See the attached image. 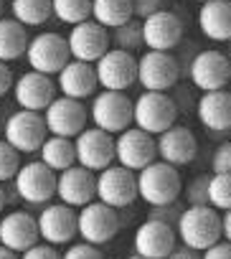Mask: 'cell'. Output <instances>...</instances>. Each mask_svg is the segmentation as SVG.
<instances>
[{
  "mask_svg": "<svg viewBox=\"0 0 231 259\" xmlns=\"http://www.w3.org/2000/svg\"><path fill=\"white\" fill-rule=\"evenodd\" d=\"M183 193V181L175 165L153 160L143 170H137V198H143L148 206H165L178 201Z\"/></svg>",
  "mask_w": 231,
  "mask_h": 259,
  "instance_id": "obj_1",
  "label": "cell"
},
{
  "mask_svg": "<svg viewBox=\"0 0 231 259\" xmlns=\"http://www.w3.org/2000/svg\"><path fill=\"white\" fill-rule=\"evenodd\" d=\"M175 234L186 246L203 251V249L213 246L216 241H221V216L208 203L206 206H186L175 224Z\"/></svg>",
  "mask_w": 231,
  "mask_h": 259,
  "instance_id": "obj_2",
  "label": "cell"
},
{
  "mask_svg": "<svg viewBox=\"0 0 231 259\" xmlns=\"http://www.w3.org/2000/svg\"><path fill=\"white\" fill-rule=\"evenodd\" d=\"M178 119V104L168 92H143L132 102V124L158 138Z\"/></svg>",
  "mask_w": 231,
  "mask_h": 259,
  "instance_id": "obj_3",
  "label": "cell"
},
{
  "mask_svg": "<svg viewBox=\"0 0 231 259\" xmlns=\"http://www.w3.org/2000/svg\"><path fill=\"white\" fill-rule=\"evenodd\" d=\"M120 229H122V221H120L117 208H112L97 198L76 211V231H79L81 241H86V244L102 246L117 236Z\"/></svg>",
  "mask_w": 231,
  "mask_h": 259,
  "instance_id": "obj_4",
  "label": "cell"
},
{
  "mask_svg": "<svg viewBox=\"0 0 231 259\" xmlns=\"http://www.w3.org/2000/svg\"><path fill=\"white\" fill-rule=\"evenodd\" d=\"M89 117L94 127L109 135H120L122 130L132 127V99L125 92H99L89 107Z\"/></svg>",
  "mask_w": 231,
  "mask_h": 259,
  "instance_id": "obj_5",
  "label": "cell"
},
{
  "mask_svg": "<svg viewBox=\"0 0 231 259\" xmlns=\"http://www.w3.org/2000/svg\"><path fill=\"white\" fill-rule=\"evenodd\" d=\"M3 140L16 148L18 153H38V148L43 145V140L49 138V130L43 122L41 112H31V109H18L6 119L3 127Z\"/></svg>",
  "mask_w": 231,
  "mask_h": 259,
  "instance_id": "obj_6",
  "label": "cell"
},
{
  "mask_svg": "<svg viewBox=\"0 0 231 259\" xmlns=\"http://www.w3.org/2000/svg\"><path fill=\"white\" fill-rule=\"evenodd\" d=\"M180 66L170 51H145L137 59V81L145 92H168L178 84Z\"/></svg>",
  "mask_w": 231,
  "mask_h": 259,
  "instance_id": "obj_7",
  "label": "cell"
},
{
  "mask_svg": "<svg viewBox=\"0 0 231 259\" xmlns=\"http://www.w3.org/2000/svg\"><path fill=\"white\" fill-rule=\"evenodd\" d=\"M26 59H28V66L33 71L56 76L71 61V54H69V44L64 36L46 31V33H38L28 41Z\"/></svg>",
  "mask_w": 231,
  "mask_h": 259,
  "instance_id": "obj_8",
  "label": "cell"
},
{
  "mask_svg": "<svg viewBox=\"0 0 231 259\" xmlns=\"http://www.w3.org/2000/svg\"><path fill=\"white\" fill-rule=\"evenodd\" d=\"M97 201L112 208H127L137 201V176L122 165H109L97 176Z\"/></svg>",
  "mask_w": 231,
  "mask_h": 259,
  "instance_id": "obj_9",
  "label": "cell"
},
{
  "mask_svg": "<svg viewBox=\"0 0 231 259\" xmlns=\"http://www.w3.org/2000/svg\"><path fill=\"white\" fill-rule=\"evenodd\" d=\"M158 158L155 138L140 127H127L114 138V160L127 170H143Z\"/></svg>",
  "mask_w": 231,
  "mask_h": 259,
  "instance_id": "obj_10",
  "label": "cell"
},
{
  "mask_svg": "<svg viewBox=\"0 0 231 259\" xmlns=\"http://www.w3.org/2000/svg\"><path fill=\"white\" fill-rule=\"evenodd\" d=\"M97 81L102 89L109 92H125L137 81V59L130 51L122 49H109L97 64Z\"/></svg>",
  "mask_w": 231,
  "mask_h": 259,
  "instance_id": "obj_11",
  "label": "cell"
},
{
  "mask_svg": "<svg viewBox=\"0 0 231 259\" xmlns=\"http://www.w3.org/2000/svg\"><path fill=\"white\" fill-rule=\"evenodd\" d=\"M13 183H16L18 198H23L26 203L46 206L56 196V170H51L41 160H31V163L21 165Z\"/></svg>",
  "mask_w": 231,
  "mask_h": 259,
  "instance_id": "obj_12",
  "label": "cell"
},
{
  "mask_svg": "<svg viewBox=\"0 0 231 259\" xmlns=\"http://www.w3.org/2000/svg\"><path fill=\"white\" fill-rule=\"evenodd\" d=\"M76 150V165L99 173L112 165L114 160V135L104 133L99 127H86L74 138Z\"/></svg>",
  "mask_w": 231,
  "mask_h": 259,
  "instance_id": "obj_13",
  "label": "cell"
},
{
  "mask_svg": "<svg viewBox=\"0 0 231 259\" xmlns=\"http://www.w3.org/2000/svg\"><path fill=\"white\" fill-rule=\"evenodd\" d=\"M41 114H43L49 135L69 138V140H74L81 130H86V119H89L86 107L71 97H56Z\"/></svg>",
  "mask_w": 231,
  "mask_h": 259,
  "instance_id": "obj_14",
  "label": "cell"
},
{
  "mask_svg": "<svg viewBox=\"0 0 231 259\" xmlns=\"http://www.w3.org/2000/svg\"><path fill=\"white\" fill-rule=\"evenodd\" d=\"M188 76L193 81L196 89L201 92H216V89H226V84L231 81V61L226 54L208 49L193 56L191 66H188Z\"/></svg>",
  "mask_w": 231,
  "mask_h": 259,
  "instance_id": "obj_15",
  "label": "cell"
},
{
  "mask_svg": "<svg viewBox=\"0 0 231 259\" xmlns=\"http://www.w3.org/2000/svg\"><path fill=\"white\" fill-rule=\"evenodd\" d=\"M69 44V54L76 61H86V64H97L107 51H109V31L104 26H99L97 21H81L76 26H71V33L66 36Z\"/></svg>",
  "mask_w": 231,
  "mask_h": 259,
  "instance_id": "obj_16",
  "label": "cell"
},
{
  "mask_svg": "<svg viewBox=\"0 0 231 259\" xmlns=\"http://www.w3.org/2000/svg\"><path fill=\"white\" fill-rule=\"evenodd\" d=\"M56 81L49 74L41 71H26L13 81V97L18 102L21 109H31V112H43L54 99H56Z\"/></svg>",
  "mask_w": 231,
  "mask_h": 259,
  "instance_id": "obj_17",
  "label": "cell"
},
{
  "mask_svg": "<svg viewBox=\"0 0 231 259\" xmlns=\"http://www.w3.org/2000/svg\"><path fill=\"white\" fill-rule=\"evenodd\" d=\"M143 23V44L150 51H173L183 41V21L173 11H158Z\"/></svg>",
  "mask_w": 231,
  "mask_h": 259,
  "instance_id": "obj_18",
  "label": "cell"
},
{
  "mask_svg": "<svg viewBox=\"0 0 231 259\" xmlns=\"http://www.w3.org/2000/svg\"><path fill=\"white\" fill-rule=\"evenodd\" d=\"M38 221V234L46 244H71L74 236H79L76 231V211L66 203H46L43 211L36 216Z\"/></svg>",
  "mask_w": 231,
  "mask_h": 259,
  "instance_id": "obj_19",
  "label": "cell"
},
{
  "mask_svg": "<svg viewBox=\"0 0 231 259\" xmlns=\"http://www.w3.org/2000/svg\"><path fill=\"white\" fill-rule=\"evenodd\" d=\"M56 196L71 208H81L97 198V176L81 165H71L56 176Z\"/></svg>",
  "mask_w": 231,
  "mask_h": 259,
  "instance_id": "obj_20",
  "label": "cell"
},
{
  "mask_svg": "<svg viewBox=\"0 0 231 259\" xmlns=\"http://www.w3.org/2000/svg\"><path fill=\"white\" fill-rule=\"evenodd\" d=\"M175 241H178L175 226L158 219H148L135 231V254L145 259H165L175 249Z\"/></svg>",
  "mask_w": 231,
  "mask_h": 259,
  "instance_id": "obj_21",
  "label": "cell"
},
{
  "mask_svg": "<svg viewBox=\"0 0 231 259\" xmlns=\"http://www.w3.org/2000/svg\"><path fill=\"white\" fill-rule=\"evenodd\" d=\"M155 148H158V158L163 163H170L175 168L193 163L196 153H198V140L183 124H173L165 133H160L155 138Z\"/></svg>",
  "mask_w": 231,
  "mask_h": 259,
  "instance_id": "obj_22",
  "label": "cell"
},
{
  "mask_svg": "<svg viewBox=\"0 0 231 259\" xmlns=\"http://www.w3.org/2000/svg\"><path fill=\"white\" fill-rule=\"evenodd\" d=\"M38 221L28 211H8L0 219V244L11 251H26L38 244Z\"/></svg>",
  "mask_w": 231,
  "mask_h": 259,
  "instance_id": "obj_23",
  "label": "cell"
},
{
  "mask_svg": "<svg viewBox=\"0 0 231 259\" xmlns=\"http://www.w3.org/2000/svg\"><path fill=\"white\" fill-rule=\"evenodd\" d=\"M56 87L61 92V97H71V99H86L97 92L99 81H97V71L94 64L86 61H76L71 59L59 74H56Z\"/></svg>",
  "mask_w": 231,
  "mask_h": 259,
  "instance_id": "obj_24",
  "label": "cell"
},
{
  "mask_svg": "<svg viewBox=\"0 0 231 259\" xmlns=\"http://www.w3.org/2000/svg\"><path fill=\"white\" fill-rule=\"evenodd\" d=\"M198 122L208 133H228L231 127V92L228 89H216V92H203L198 104H196Z\"/></svg>",
  "mask_w": 231,
  "mask_h": 259,
  "instance_id": "obj_25",
  "label": "cell"
},
{
  "mask_svg": "<svg viewBox=\"0 0 231 259\" xmlns=\"http://www.w3.org/2000/svg\"><path fill=\"white\" fill-rule=\"evenodd\" d=\"M198 28L211 41H231V0H208L198 11Z\"/></svg>",
  "mask_w": 231,
  "mask_h": 259,
  "instance_id": "obj_26",
  "label": "cell"
},
{
  "mask_svg": "<svg viewBox=\"0 0 231 259\" xmlns=\"http://www.w3.org/2000/svg\"><path fill=\"white\" fill-rule=\"evenodd\" d=\"M28 31L16 18H0V61H16L26 56L28 49Z\"/></svg>",
  "mask_w": 231,
  "mask_h": 259,
  "instance_id": "obj_27",
  "label": "cell"
},
{
  "mask_svg": "<svg viewBox=\"0 0 231 259\" xmlns=\"http://www.w3.org/2000/svg\"><path fill=\"white\" fill-rule=\"evenodd\" d=\"M41 163L49 165L51 170H66L71 165H76V150H74V140L69 138H59V135H49L43 140V145L38 148Z\"/></svg>",
  "mask_w": 231,
  "mask_h": 259,
  "instance_id": "obj_28",
  "label": "cell"
},
{
  "mask_svg": "<svg viewBox=\"0 0 231 259\" xmlns=\"http://www.w3.org/2000/svg\"><path fill=\"white\" fill-rule=\"evenodd\" d=\"M132 18H135L132 0H91V21H97L107 31L117 28Z\"/></svg>",
  "mask_w": 231,
  "mask_h": 259,
  "instance_id": "obj_29",
  "label": "cell"
},
{
  "mask_svg": "<svg viewBox=\"0 0 231 259\" xmlns=\"http://www.w3.org/2000/svg\"><path fill=\"white\" fill-rule=\"evenodd\" d=\"M11 13L21 26H43L51 18V0H11Z\"/></svg>",
  "mask_w": 231,
  "mask_h": 259,
  "instance_id": "obj_30",
  "label": "cell"
},
{
  "mask_svg": "<svg viewBox=\"0 0 231 259\" xmlns=\"http://www.w3.org/2000/svg\"><path fill=\"white\" fill-rule=\"evenodd\" d=\"M51 13L61 23L76 26L91 18V0H51Z\"/></svg>",
  "mask_w": 231,
  "mask_h": 259,
  "instance_id": "obj_31",
  "label": "cell"
},
{
  "mask_svg": "<svg viewBox=\"0 0 231 259\" xmlns=\"http://www.w3.org/2000/svg\"><path fill=\"white\" fill-rule=\"evenodd\" d=\"M109 44H114V49H122V51H130V54L143 49L145 46L143 44V23L132 18V21L117 26V28H112Z\"/></svg>",
  "mask_w": 231,
  "mask_h": 259,
  "instance_id": "obj_32",
  "label": "cell"
},
{
  "mask_svg": "<svg viewBox=\"0 0 231 259\" xmlns=\"http://www.w3.org/2000/svg\"><path fill=\"white\" fill-rule=\"evenodd\" d=\"M208 206H213L216 211L231 208V176L228 173L208 176Z\"/></svg>",
  "mask_w": 231,
  "mask_h": 259,
  "instance_id": "obj_33",
  "label": "cell"
},
{
  "mask_svg": "<svg viewBox=\"0 0 231 259\" xmlns=\"http://www.w3.org/2000/svg\"><path fill=\"white\" fill-rule=\"evenodd\" d=\"M21 168V153L11 148L6 140H0V183L13 181Z\"/></svg>",
  "mask_w": 231,
  "mask_h": 259,
  "instance_id": "obj_34",
  "label": "cell"
},
{
  "mask_svg": "<svg viewBox=\"0 0 231 259\" xmlns=\"http://www.w3.org/2000/svg\"><path fill=\"white\" fill-rule=\"evenodd\" d=\"M183 193H186L188 206H206L208 203V176H196L183 188Z\"/></svg>",
  "mask_w": 231,
  "mask_h": 259,
  "instance_id": "obj_35",
  "label": "cell"
},
{
  "mask_svg": "<svg viewBox=\"0 0 231 259\" xmlns=\"http://www.w3.org/2000/svg\"><path fill=\"white\" fill-rule=\"evenodd\" d=\"M211 170L213 173H228L231 176V140L221 143L211 155Z\"/></svg>",
  "mask_w": 231,
  "mask_h": 259,
  "instance_id": "obj_36",
  "label": "cell"
},
{
  "mask_svg": "<svg viewBox=\"0 0 231 259\" xmlns=\"http://www.w3.org/2000/svg\"><path fill=\"white\" fill-rule=\"evenodd\" d=\"M61 259H104V254L99 251V246L94 244H86V241H79V244H71Z\"/></svg>",
  "mask_w": 231,
  "mask_h": 259,
  "instance_id": "obj_37",
  "label": "cell"
},
{
  "mask_svg": "<svg viewBox=\"0 0 231 259\" xmlns=\"http://www.w3.org/2000/svg\"><path fill=\"white\" fill-rule=\"evenodd\" d=\"M180 213H183V208L178 206V201H173V203H165V206H153V211H150L148 219H158V221H165V224L175 226L178 219H180Z\"/></svg>",
  "mask_w": 231,
  "mask_h": 259,
  "instance_id": "obj_38",
  "label": "cell"
},
{
  "mask_svg": "<svg viewBox=\"0 0 231 259\" xmlns=\"http://www.w3.org/2000/svg\"><path fill=\"white\" fill-rule=\"evenodd\" d=\"M21 259H61V254L56 251L54 244H33L31 249L21 251Z\"/></svg>",
  "mask_w": 231,
  "mask_h": 259,
  "instance_id": "obj_39",
  "label": "cell"
},
{
  "mask_svg": "<svg viewBox=\"0 0 231 259\" xmlns=\"http://www.w3.org/2000/svg\"><path fill=\"white\" fill-rule=\"evenodd\" d=\"M165 3H168V0H132V11L143 21V18L158 13V11H165Z\"/></svg>",
  "mask_w": 231,
  "mask_h": 259,
  "instance_id": "obj_40",
  "label": "cell"
},
{
  "mask_svg": "<svg viewBox=\"0 0 231 259\" xmlns=\"http://www.w3.org/2000/svg\"><path fill=\"white\" fill-rule=\"evenodd\" d=\"M201 259H231V241H226V239L216 241L213 246L203 249Z\"/></svg>",
  "mask_w": 231,
  "mask_h": 259,
  "instance_id": "obj_41",
  "label": "cell"
},
{
  "mask_svg": "<svg viewBox=\"0 0 231 259\" xmlns=\"http://www.w3.org/2000/svg\"><path fill=\"white\" fill-rule=\"evenodd\" d=\"M13 89V71L6 61H0V97H6Z\"/></svg>",
  "mask_w": 231,
  "mask_h": 259,
  "instance_id": "obj_42",
  "label": "cell"
},
{
  "mask_svg": "<svg viewBox=\"0 0 231 259\" xmlns=\"http://www.w3.org/2000/svg\"><path fill=\"white\" fill-rule=\"evenodd\" d=\"M165 259H201V254H198L196 249H191V246H186V244H183V246H175Z\"/></svg>",
  "mask_w": 231,
  "mask_h": 259,
  "instance_id": "obj_43",
  "label": "cell"
},
{
  "mask_svg": "<svg viewBox=\"0 0 231 259\" xmlns=\"http://www.w3.org/2000/svg\"><path fill=\"white\" fill-rule=\"evenodd\" d=\"M221 239L231 241V208L223 211V216H221Z\"/></svg>",
  "mask_w": 231,
  "mask_h": 259,
  "instance_id": "obj_44",
  "label": "cell"
},
{
  "mask_svg": "<svg viewBox=\"0 0 231 259\" xmlns=\"http://www.w3.org/2000/svg\"><path fill=\"white\" fill-rule=\"evenodd\" d=\"M0 259H21L16 251H11L8 246H3V244H0Z\"/></svg>",
  "mask_w": 231,
  "mask_h": 259,
  "instance_id": "obj_45",
  "label": "cell"
},
{
  "mask_svg": "<svg viewBox=\"0 0 231 259\" xmlns=\"http://www.w3.org/2000/svg\"><path fill=\"white\" fill-rule=\"evenodd\" d=\"M6 203H8V193H6V188H3V183H0V213H3V208H6Z\"/></svg>",
  "mask_w": 231,
  "mask_h": 259,
  "instance_id": "obj_46",
  "label": "cell"
},
{
  "mask_svg": "<svg viewBox=\"0 0 231 259\" xmlns=\"http://www.w3.org/2000/svg\"><path fill=\"white\" fill-rule=\"evenodd\" d=\"M127 259H145V256H140V254H132V256H127Z\"/></svg>",
  "mask_w": 231,
  "mask_h": 259,
  "instance_id": "obj_47",
  "label": "cell"
},
{
  "mask_svg": "<svg viewBox=\"0 0 231 259\" xmlns=\"http://www.w3.org/2000/svg\"><path fill=\"white\" fill-rule=\"evenodd\" d=\"M226 56H228V61H231V41H228V54H226Z\"/></svg>",
  "mask_w": 231,
  "mask_h": 259,
  "instance_id": "obj_48",
  "label": "cell"
},
{
  "mask_svg": "<svg viewBox=\"0 0 231 259\" xmlns=\"http://www.w3.org/2000/svg\"><path fill=\"white\" fill-rule=\"evenodd\" d=\"M0 18H3V0H0Z\"/></svg>",
  "mask_w": 231,
  "mask_h": 259,
  "instance_id": "obj_49",
  "label": "cell"
},
{
  "mask_svg": "<svg viewBox=\"0 0 231 259\" xmlns=\"http://www.w3.org/2000/svg\"><path fill=\"white\" fill-rule=\"evenodd\" d=\"M196 3H208V0H196Z\"/></svg>",
  "mask_w": 231,
  "mask_h": 259,
  "instance_id": "obj_50",
  "label": "cell"
},
{
  "mask_svg": "<svg viewBox=\"0 0 231 259\" xmlns=\"http://www.w3.org/2000/svg\"><path fill=\"white\" fill-rule=\"evenodd\" d=\"M228 133H231V127H228Z\"/></svg>",
  "mask_w": 231,
  "mask_h": 259,
  "instance_id": "obj_51",
  "label": "cell"
}]
</instances>
